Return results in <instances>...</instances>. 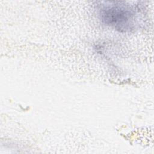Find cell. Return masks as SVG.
<instances>
[{"mask_svg":"<svg viewBox=\"0 0 154 154\" xmlns=\"http://www.w3.org/2000/svg\"><path fill=\"white\" fill-rule=\"evenodd\" d=\"M98 15L102 22L120 32L131 31L139 23L141 9L125 1H99Z\"/></svg>","mask_w":154,"mask_h":154,"instance_id":"cell-1","label":"cell"}]
</instances>
